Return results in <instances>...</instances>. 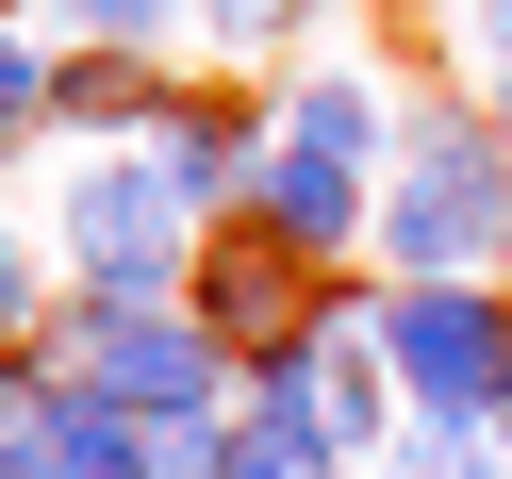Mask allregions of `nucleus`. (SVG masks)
Listing matches in <instances>:
<instances>
[{
    "mask_svg": "<svg viewBox=\"0 0 512 479\" xmlns=\"http://www.w3.org/2000/svg\"><path fill=\"white\" fill-rule=\"evenodd\" d=\"M463 67H479V83L512 100V0H463Z\"/></svg>",
    "mask_w": 512,
    "mask_h": 479,
    "instance_id": "f8f14e48",
    "label": "nucleus"
},
{
    "mask_svg": "<svg viewBox=\"0 0 512 479\" xmlns=\"http://www.w3.org/2000/svg\"><path fill=\"white\" fill-rule=\"evenodd\" d=\"M149 166L182 182V215L232 232V215L265 199V116H248V100H166V116H149Z\"/></svg>",
    "mask_w": 512,
    "mask_h": 479,
    "instance_id": "423d86ee",
    "label": "nucleus"
},
{
    "mask_svg": "<svg viewBox=\"0 0 512 479\" xmlns=\"http://www.w3.org/2000/svg\"><path fill=\"white\" fill-rule=\"evenodd\" d=\"M50 116H67V133H100V116H166V83H149V50H67V67H50Z\"/></svg>",
    "mask_w": 512,
    "mask_h": 479,
    "instance_id": "6e6552de",
    "label": "nucleus"
},
{
    "mask_svg": "<svg viewBox=\"0 0 512 479\" xmlns=\"http://www.w3.org/2000/svg\"><path fill=\"white\" fill-rule=\"evenodd\" d=\"M298 281H314L298 248H281L265 215H232V232L199 248V281H182V314H199L215 347H248V364H265V347H298V331H314V298H298Z\"/></svg>",
    "mask_w": 512,
    "mask_h": 479,
    "instance_id": "39448f33",
    "label": "nucleus"
},
{
    "mask_svg": "<svg viewBox=\"0 0 512 479\" xmlns=\"http://www.w3.org/2000/svg\"><path fill=\"white\" fill-rule=\"evenodd\" d=\"M67 364L100 380L116 413H149V430H232V347L199 331L182 298H149V314H116V298H67Z\"/></svg>",
    "mask_w": 512,
    "mask_h": 479,
    "instance_id": "f03ea898",
    "label": "nucleus"
},
{
    "mask_svg": "<svg viewBox=\"0 0 512 479\" xmlns=\"http://www.w3.org/2000/svg\"><path fill=\"white\" fill-rule=\"evenodd\" d=\"M380 347H397L413 413H479L496 430V380H512V298L496 281H397L380 298Z\"/></svg>",
    "mask_w": 512,
    "mask_h": 479,
    "instance_id": "20e7f679",
    "label": "nucleus"
},
{
    "mask_svg": "<svg viewBox=\"0 0 512 479\" xmlns=\"http://www.w3.org/2000/svg\"><path fill=\"white\" fill-rule=\"evenodd\" d=\"M0 479H67V463H50V430H0Z\"/></svg>",
    "mask_w": 512,
    "mask_h": 479,
    "instance_id": "4468645a",
    "label": "nucleus"
},
{
    "mask_svg": "<svg viewBox=\"0 0 512 479\" xmlns=\"http://www.w3.org/2000/svg\"><path fill=\"white\" fill-rule=\"evenodd\" d=\"M380 265L397 281H496L512 265V116H397V182H380Z\"/></svg>",
    "mask_w": 512,
    "mask_h": 479,
    "instance_id": "f257e3e1",
    "label": "nucleus"
},
{
    "mask_svg": "<svg viewBox=\"0 0 512 479\" xmlns=\"http://www.w3.org/2000/svg\"><path fill=\"white\" fill-rule=\"evenodd\" d=\"M17 133H50V50L0 17V149H17Z\"/></svg>",
    "mask_w": 512,
    "mask_h": 479,
    "instance_id": "9b49d317",
    "label": "nucleus"
},
{
    "mask_svg": "<svg viewBox=\"0 0 512 479\" xmlns=\"http://www.w3.org/2000/svg\"><path fill=\"white\" fill-rule=\"evenodd\" d=\"M215 479H347V463H331V430H314V413L232 397V430H215Z\"/></svg>",
    "mask_w": 512,
    "mask_h": 479,
    "instance_id": "0eeeda50",
    "label": "nucleus"
},
{
    "mask_svg": "<svg viewBox=\"0 0 512 479\" xmlns=\"http://www.w3.org/2000/svg\"><path fill=\"white\" fill-rule=\"evenodd\" d=\"M34 331V248H17V215H0V347Z\"/></svg>",
    "mask_w": 512,
    "mask_h": 479,
    "instance_id": "ddd939ff",
    "label": "nucleus"
},
{
    "mask_svg": "<svg viewBox=\"0 0 512 479\" xmlns=\"http://www.w3.org/2000/svg\"><path fill=\"white\" fill-rule=\"evenodd\" d=\"M380 479H496V430H479V413H413V430L380 446Z\"/></svg>",
    "mask_w": 512,
    "mask_h": 479,
    "instance_id": "1a4fd4ad",
    "label": "nucleus"
},
{
    "mask_svg": "<svg viewBox=\"0 0 512 479\" xmlns=\"http://www.w3.org/2000/svg\"><path fill=\"white\" fill-rule=\"evenodd\" d=\"M83 50H166V17H199V0H50Z\"/></svg>",
    "mask_w": 512,
    "mask_h": 479,
    "instance_id": "9d476101",
    "label": "nucleus"
},
{
    "mask_svg": "<svg viewBox=\"0 0 512 479\" xmlns=\"http://www.w3.org/2000/svg\"><path fill=\"white\" fill-rule=\"evenodd\" d=\"M199 215H182V182L149 166V149H116V166H83L67 182V298H116V314H149V298H182L199 281Z\"/></svg>",
    "mask_w": 512,
    "mask_h": 479,
    "instance_id": "7ed1b4c3",
    "label": "nucleus"
}]
</instances>
